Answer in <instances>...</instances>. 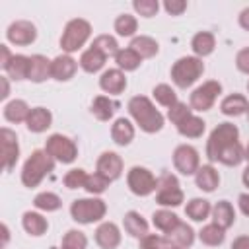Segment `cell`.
Here are the masks:
<instances>
[{
  "instance_id": "cell-1",
  "label": "cell",
  "mask_w": 249,
  "mask_h": 249,
  "mask_svg": "<svg viewBox=\"0 0 249 249\" xmlns=\"http://www.w3.org/2000/svg\"><path fill=\"white\" fill-rule=\"evenodd\" d=\"M128 113L134 121V124L148 132V134H154V132H160L163 128V123H165V117L160 113V109H156V105L146 97V95H134L130 97L128 101Z\"/></svg>"
},
{
  "instance_id": "cell-2",
  "label": "cell",
  "mask_w": 249,
  "mask_h": 249,
  "mask_svg": "<svg viewBox=\"0 0 249 249\" xmlns=\"http://www.w3.org/2000/svg\"><path fill=\"white\" fill-rule=\"evenodd\" d=\"M54 169V160L45 150H33L21 169V183L29 189L37 187Z\"/></svg>"
},
{
  "instance_id": "cell-3",
  "label": "cell",
  "mask_w": 249,
  "mask_h": 249,
  "mask_svg": "<svg viewBox=\"0 0 249 249\" xmlns=\"http://www.w3.org/2000/svg\"><path fill=\"white\" fill-rule=\"evenodd\" d=\"M107 214V204L99 196H88V198H76L70 204V216L78 224H95L101 222Z\"/></svg>"
},
{
  "instance_id": "cell-4",
  "label": "cell",
  "mask_w": 249,
  "mask_h": 249,
  "mask_svg": "<svg viewBox=\"0 0 249 249\" xmlns=\"http://www.w3.org/2000/svg\"><path fill=\"white\" fill-rule=\"evenodd\" d=\"M204 74V62L198 56H181L171 66V80L177 88L187 89L191 88L200 76Z\"/></svg>"
},
{
  "instance_id": "cell-5",
  "label": "cell",
  "mask_w": 249,
  "mask_h": 249,
  "mask_svg": "<svg viewBox=\"0 0 249 249\" xmlns=\"http://www.w3.org/2000/svg\"><path fill=\"white\" fill-rule=\"evenodd\" d=\"M91 35V23L84 18H74L64 25V31L60 35V49L66 54H72L80 51L86 41Z\"/></svg>"
},
{
  "instance_id": "cell-6",
  "label": "cell",
  "mask_w": 249,
  "mask_h": 249,
  "mask_svg": "<svg viewBox=\"0 0 249 249\" xmlns=\"http://www.w3.org/2000/svg\"><path fill=\"white\" fill-rule=\"evenodd\" d=\"M239 142V128L233 123H220L208 136L206 142V158L210 161H218V156L224 148H228L230 144Z\"/></svg>"
},
{
  "instance_id": "cell-7",
  "label": "cell",
  "mask_w": 249,
  "mask_h": 249,
  "mask_svg": "<svg viewBox=\"0 0 249 249\" xmlns=\"http://www.w3.org/2000/svg\"><path fill=\"white\" fill-rule=\"evenodd\" d=\"M185 200V195H183V189L177 181V177L169 171L161 173L158 177V189H156V202L161 204V206H179L181 202Z\"/></svg>"
},
{
  "instance_id": "cell-8",
  "label": "cell",
  "mask_w": 249,
  "mask_h": 249,
  "mask_svg": "<svg viewBox=\"0 0 249 249\" xmlns=\"http://www.w3.org/2000/svg\"><path fill=\"white\" fill-rule=\"evenodd\" d=\"M126 185H128V189H130L132 195H136V196H148V195L156 193V189H158V177L148 167L134 165L126 173Z\"/></svg>"
},
{
  "instance_id": "cell-9",
  "label": "cell",
  "mask_w": 249,
  "mask_h": 249,
  "mask_svg": "<svg viewBox=\"0 0 249 249\" xmlns=\"http://www.w3.org/2000/svg\"><path fill=\"white\" fill-rule=\"evenodd\" d=\"M222 93V84L218 80H208V82H202L198 88L193 89L191 97H189V105L193 111H198V113H204L208 109L214 107L218 95Z\"/></svg>"
},
{
  "instance_id": "cell-10",
  "label": "cell",
  "mask_w": 249,
  "mask_h": 249,
  "mask_svg": "<svg viewBox=\"0 0 249 249\" xmlns=\"http://www.w3.org/2000/svg\"><path fill=\"white\" fill-rule=\"evenodd\" d=\"M45 152L60 163H72L78 158V146L72 138L64 134H51L45 142Z\"/></svg>"
},
{
  "instance_id": "cell-11",
  "label": "cell",
  "mask_w": 249,
  "mask_h": 249,
  "mask_svg": "<svg viewBox=\"0 0 249 249\" xmlns=\"http://www.w3.org/2000/svg\"><path fill=\"white\" fill-rule=\"evenodd\" d=\"M173 165L181 175H195L200 167V158L195 146L179 144L173 150Z\"/></svg>"
},
{
  "instance_id": "cell-12",
  "label": "cell",
  "mask_w": 249,
  "mask_h": 249,
  "mask_svg": "<svg viewBox=\"0 0 249 249\" xmlns=\"http://www.w3.org/2000/svg\"><path fill=\"white\" fill-rule=\"evenodd\" d=\"M0 148H2L4 171H12L19 160V142H18V134L8 126L0 128Z\"/></svg>"
},
{
  "instance_id": "cell-13",
  "label": "cell",
  "mask_w": 249,
  "mask_h": 249,
  "mask_svg": "<svg viewBox=\"0 0 249 249\" xmlns=\"http://www.w3.org/2000/svg\"><path fill=\"white\" fill-rule=\"evenodd\" d=\"M6 39L12 43V45H18V47H25V45H31L35 39H37V27L35 23H31L29 19H16L8 25L6 29Z\"/></svg>"
},
{
  "instance_id": "cell-14",
  "label": "cell",
  "mask_w": 249,
  "mask_h": 249,
  "mask_svg": "<svg viewBox=\"0 0 249 249\" xmlns=\"http://www.w3.org/2000/svg\"><path fill=\"white\" fill-rule=\"evenodd\" d=\"M95 171L109 181H117L123 175V158L117 152H103L97 158Z\"/></svg>"
},
{
  "instance_id": "cell-15",
  "label": "cell",
  "mask_w": 249,
  "mask_h": 249,
  "mask_svg": "<svg viewBox=\"0 0 249 249\" xmlns=\"http://www.w3.org/2000/svg\"><path fill=\"white\" fill-rule=\"evenodd\" d=\"M76 70H78V60L72 54H66V53L54 56L53 62H51V78L56 80V82L72 80Z\"/></svg>"
},
{
  "instance_id": "cell-16",
  "label": "cell",
  "mask_w": 249,
  "mask_h": 249,
  "mask_svg": "<svg viewBox=\"0 0 249 249\" xmlns=\"http://www.w3.org/2000/svg\"><path fill=\"white\" fill-rule=\"evenodd\" d=\"M99 88L109 95H121L126 89V76L119 68H109L99 78Z\"/></svg>"
},
{
  "instance_id": "cell-17",
  "label": "cell",
  "mask_w": 249,
  "mask_h": 249,
  "mask_svg": "<svg viewBox=\"0 0 249 249\" xmlns=\"http://www.w3.org/2000/svg\"><path fill=\"white\" fill-rule=\"evenodd\" d=\"M95 243L101 249H117L121 245V230L115 222H101L95 230Z\"/></svg>"
},
{
  "instance_id": "cell-18",
  "label": "cell",
  "mask_w": 249,
  "mask_h": 249,
  "mask_svg": "<svg viewBox=\"0 0 249 249\" xmlns=\"http://www.w3.org/2000/svg\"><path fill=\"white\" fill-rule=\"evenodd\" d=\"M134 124L130 123V119L126 117H119L113 124H111V138L117 146H128L134 140Z\"/></svg>"
},
{
  "instance_id": "cell-19",
  "label": "cell",
  "mask_w": 249,
  "mask_h": 249,
  "mask_svg": "<svg viewBox=\"0 0 249 249\" xmlns=\"http://www.w3.org/2000/svg\"><path fill=\"white\" fill-rule=\"evenodd\" d=\"M195 183H196V187H198L200 191L212 193V191H216L218 185H220V175H218V171H216L214 165L204 163V165H200L198 171L195 173Z\"/></svg>"
},
{
  "instance_id": "cell-20",
  "label": "cell",
  "mask_w": 249,
  "mask_h": 249,
  "mask_svg": "<svg viewBox=\"0 0 249 249\" xmlns=\"http://www.w3.org/2000/svg\"><path fill=\"white\" fill-rule=\"evenodd\" d=\"M212 224L220 226L222 230H228L235 224V210L230 200H218L212 206Z\"/></svg>"
},
{
  "instance_id": "cell-21",
  "label": "cell",
  "mask_w": 249,
  "mask_h": 249,
  "mask_svg": "<svg viewBox=\"0 0 249 249\" xmlns=\"http://www.w3.org/2000/svg\"><path fill=\"white\" fill-rule=\"evenodd\" d=\"M51 124H53V113L49 109H45V107H33L29 117H27V121H25L27 130L35 132V134L45 132Z\"/></svg>"
},
{
  "instance_id": "cell-22",
  "label": "cell",
  "mask_w": 249,
  "mask_h": 249,
  "mask_svg": "<svg viewBox=\"0 0 249 249\" xmlns=\"http://www.w3.org/2000/svg\"><path fill=\"white\" fill-rule=\"evenodd\" d=\"M123 226H124V231L136 239H142L144 235H148V222L144 220V216L136 210H128L124 216H123Z\"/></svg>"
},
{
  "instance_id": "cell-23",
  "label": "cell",
  "mask_w": 249,
  "mask_h": 249,
  "mask_svg": "<svg viewBox=\"0 0 249 249\" xmlns=\"http://www.w3.org/2000/svg\"><path fill=\"white\" fill-rule=\"evenodd\" d=\"M51 62L53 60H49L43 54L29 56V76H27V80H31L35 84H41V82L49 80L51 78Z\"/></svg>"
},
{
  "instance_id": "cell-24",
  "label": "cell",
  "mask_w": 249,
  "mask_h": 249,
  "mask_svg": "<svg viewBox=\"0 0 249 249\" xmlns=\"http://www.w3.org/2000/svg\"><path fill=\"white\" fill-rule=\"evenodd\" d=\"M191 49H193L195 56H198V58H204V56L212 54L214 49H216V37H214V33H210V31H198V33H195L193 39H191Z\"/></svg>"
},
{
  "instance_id": "cell-25",
  "label": "cell",
  "mask_w": 249,
  "mask_h": 249,
  "mask_svg": "<svg viewBox=\"0 0 249 249\" xmlns=\"http://www.w3.org/2000/svg\"><path fill=\"white\" fill-rule=\"evenodd\" d=\"M247 107H249V101L241 93H230L220 103V111L226 117H239V115L247 113Z\"/></svg>"
},
{
  "instance_id": "cell-26",
  "label": "cell",
  "mask_w": 249,
  "mask_h": 249,
  "mask_svg": "<svg viewBox=\"0 0 249 249\" xmlns=\"http://www.w3.org/2000/svg\"><path fill=\"white\" fill-rule=\"evenodd\" d=\"M21 226H23V230H25L29 235H33V237H39V235L47 233V230H49L47 218H45L43 214H39V212H33V210L23 212V216H21Z\"/></svg>"
},
{
  "instance_id": "cell-27",
  "label": "cell",
  "mask_w": 249,
  "mask_h": 249,
  "mask_svg": "<svg viewBox=\"0 0 249 249\" xmlns=\"http://www.w3.org/2000/svg\"><path fill=\"white\" fill-rule=\"evenodd\" d=\"M128 47H130L142 60H144V58H154V56L160 53L158 41L152 39V37H148V35H136V37H132V41H130Z\"/></svg>"
},
{
  "instance_id": "cell-28",
  "label": "cell",
  "mask_w": 249,
  "mask_h": 249,
  "mask_svg": "<svg viewBox=\"0 0 249 249\" xmlns=\"http://www.w3.org/2000/svg\"><path fill=\"white\" fill-rule=\"evenodd\" d=\"M105 60H107V56H105L103 53H99L97 49L89 47V49H86V51L82 53L78 64H80V68H82L84 72L95 74V72H99V70L105 66Z\"/></svg>"
},
{
  "instance_id": "cell-29",
  "label": "cell",
  "mask_w": 249,
  "mask_h": 249,
  "mask_svg": "<svg viewBox=\"0 0 249 249\" xmlns=\"http://www.w3.org/2000/svg\"><path fill=\"white\" fill-rule=\"evenodd\" d=\"M206 130V123L204 119H200L198 115L191 113L187 119H183L179 124H177V132L185 138H200Z\"/></svg>"
},
{
  "instance_id": "cell-30",
  "label": "cell",
  "mask_w": 249,
  "mask_h": 249,
  "mask_svg": "<svg viewBox=\"0 0 249 249\" xmlns=\"http://www.w3.org/2000/svg\"><path fill=\"white\" fill-rule=\"evenodd\" d=\"M165 237H167L171 243H175L177 247L189 249V247L193 245V241H195V230H193L187 222H179L169 233H165Z\"/></svg>"
},
{
  "instance_id": "cell-31",
  "label": "cell",
  "mask_w": 249,
  "mask_h": 249,
  "mask_svg": "<svg viewBox=\"0 0 249 249\" xmlns=\"http://www.w3.org/2000/svg\"><path fill=\"white\" fill-rule=\"evenodd\" d=\"M31 113V107L23 99H12L4 105V119L8 123H25Z\"/></svg>"
},
{
  "instance_id": "cell-32",
  "label": "cell",
  "mask_w": 249,
  "mask_h": 249,
  "mask_svg": "<svg viewBox=\"0 0 249 249\" xmlns=\"http://www.w3.org/2000/svg\"><path fill=\"white\" fill-rule=\"evenodd\" d=\"M185 214H187V218H191L193 222H204V220L212 214V204H210L206 198L195 196V198H191V200L187 202Z\"/></svg>"
},
{
  "instance_id": "cell-33",
  "label": "cell",
  "mask_w": 249,
  "mask_h": 249,
  "mask_svg": "<svg viewBox=\"0 0 249 249\" xmlns=\"http://www.w3.org/2000/svg\"><path fill=\"white\" fill-rule=\"evenodd\" d=\"M115 111H117V101L109 99L107 95H97V97H93V101H91V115H93L97 121H103V123H105V121L113 119Z\"/></svg>"
},
{
  "instance_id": "cell-34",
  "label": "cell",
  "mask_w": 249,
  "mask_h": 249,
  "mask_svg": "<svg viewBox=\"0 0 249 249\" xmlns=\"http://www.w3.org/2000/svg\"><path fill=\"white\" fill-rule=\"evenodd\" d=\"M179 222H181V218H179L175 212L167 210V208H160V210H156V212L152 214V224H154V228L160 230L161 233H169Z\"/></svg>"
},
{
  "instance_id": "cell-35",
  "label": "cell",
  "mask_w": 249,
  "mask_h": 249,
  "mask_svg": "<svg viewBox=\"0 0 249 249\" xmlns=\"http://www.w3.org/2000/svg\"><path fill=\"white\" fill-rule=\"evenodd\" d=\"M4 72L8 74V78H12L16 82L27 80V76H29V56L14 54V58L10 60V64H8V68Z\"/></svg>"
},
{
  "instance_id": "cell-36",
  "label": "cell",
  "mask_w": 249,
  "mask_h": 249,
  "mask_svg": "<svg viewBox=\"0 0 249 249\" xmlns=\"http://www.w3.org/2000/svg\"><path fill=\"white\" fill-rule=\"evenodd\" d=\"M198 239L204 245H208V247H218L226 239V230H222L220 226H216V224L210 222V224L202 226V230L198 231Z\"/></svg>"
},
{
  "instance_id": "cell-37",
  "label": "cell",
  "mask_w": 249,
  "mask_h": 249,
  "mask_svg": "<svg viewBox=\"0 0 249 249\" xmlns=\"http://www.w3.org/2000/svg\"><path fill=\"white\" fill-rule=\"evenodd\" d=\"M115 62H117V68H119V70H123V72H132V70H136V68L142 64V58H140L130 47H126V49H121V51L115 54Z\"/></svg>"
},
{
  "instance_id": "cell-38",
  "label": "cell",
  "mask_w": 249,
  "mask_h": 249,
  "mask_svg": "<svg viewBox=\"0 0 249 249\" xmlns=\"http://www.w3.org/2000/svg\"><path fill=\"white\" fill-rule=\"evenodd\" d=\"M113 27L119 37H134V33L138 31V19L132 14H121L115 18Z\"/></svg>"
},
{
  "instance_id": "cell-39",
  "label": "cell",
  "mask_w": 249,
  "mask_h": 249,
  "mask_svg": "<svg viewBox=\"0 0 249 249\" xmlns=\"http://www.w3.org/2000/svg\"><path fill=\"white\" fill-rule=\"evenodd\" d=\"M245 160V148L239 144V142H233L230 144L228 148H224L218 156V161L224 163V165H239L241 161Z\"/></svg>"
},
{
  "instance_id": "cell-40",
  "label": "cell",
  "mask_w": 249,
  "mask_h": 249,
  "mask_svg": "<svg viewBox=\"0 0 249 249\" xmlns=\"http://www.w3.org/2000/svg\"><path fill=\"white\" fill-rule=\"evenodd\" d=\"M33 206L37 210H43V212H54L62 206V200L56 193H51V191H43L39 195H35L33 198Z\"/></svg>"
},
{
  "instance_id": "cell-41",
  "label": "cell",
  "mask_w": 249,
  "mask_h": 249,
  "mask_svg": "<svg viewBox=\"0 0 249 249\" xmlns=\"http://www.w3.org/2000/svg\"><path fill=\"white\" fill-rule=\"evenodd\" d=\"M152 95H154V99H156L160 105H163V107H167V109L173 107V105L179 101L175 89H173L169 84H158V86H154Z\"/></svg>"
},
{
  "instance_id": "cell-42",
  "label": "cell",
  "mask_w": 249,
  "mask_h": 249,
  "mask_svg": "<svg viewBox=\"0 0 249 249\" xmlns=\"http://www.w3.org/2000/svg\"><path fill=\"white\" fill-rule=\"evenodd\" d=\"M91 47H93V49H97L99 53H103L105 56H115V54L121 51V47H119L117 39H115L113 35H107V33L97 35V37L91 41Z\"/></svg>"
},
{
  "instance_id": "cell-43",
  "label": "cell",
  "mask_w": 249,
  "mask_h": 249,
  "mask_svg": "<svg viewBox=\"0 0 249 249\" xmlns=\"http://www.w3.org/2000/svg\"><path fill=\"white\" fill-rule=\"evenodd\" d=\"M138 241H140V249H181L175 243H171L165 235H156V233H148Z\"/></svg>"
},
{
  "instance_id": "cell-44",
  "label": "cell",
  "mask_w": 249,
  "mask_h": 249,
  "mask_svg": "<svg viewBox=\"0 0 249 249\" xmlns=\"http://www.w3.org/2000/svg\"><path fill=\"white\" fill-rule=\"evenodd\" d=\"M109 183H111L109 179H105L103 175H99V173L95 171V173H88V179H86L84 189H86L89 195L97 196V195H101V193H105V191H107Z\"/></svg>"
},
{
  "instance_id": "cell-45",
  "label": "cell",
  "mask_w": 249,
  "mask_h": 249,
  "mask_svg": "<svg viewBox=\"0 0 249 249\" xmlns=\"http://www.w3.org/2000/svg\"><path fill=\"white\" fill-rule=\"evenodd\" d=\"M88 237L80 230H68L62 237V249H86Z\"/></svg>"
},
{
  "instance_id": "cell-46",
  "label": "cell",
  "mask_w": 249,
  "mask_h": 249,
  "mask_svg": "<svg viewBox=\"0 0 249 249\" xmlns=\"http://www.w3.org/2000/svg\"><path fill=\"white\" fill-rule=\"evenodd\" d=\"M86 179H88L86 169H82V167H74V169H70V171L64 175L62 183H64L66 189H84Z\"/></svg>"
},
{
  "instance_id": "cell-47",
  "label": "cell",
  "mask_w": 249,
  "mask_h": 249,
  "mask_svg": "<svg viewBox=\"0 0 249 249\" xmlns=\"http://www.w3.org/2000/svg\"><path fill=\"white\" fill-rule=\"evenodd\" d=\"M132 8L142 18H154L158 14V10H160V2L158 0H134Z\"/></svg>"
},
{
  "instance_id": "cell-48",
  "label": "cell",
  "mask_w": 249,
  "mask_h": 249,
  "mask_svg": "<svg viewBox=\"0 0 249 249\" xmlns=\"http://www.w3.org/2000/svg\"><path fill=\"white\" fill-rule=\"evenodd\" d=\"M191 113H193L191 105H187V103H183V101H177L173 107L167 109V119L177 126V124H179L183 119H187Z\"/></svg>"
},
{
  "instance_id": "cell-49",
  "label": "cell",
  "mask_w": 249,
  "mask_h": 249,
  "mask_svg": "<svg viewBox=\"0 0 249 249\" xmlns=\"http://www.w3.org/2000/svg\"><path fill=\"white\" fill-rule=\"evenodd\" d=\"M163 10L169 16H181L187 10V2L185 0H165L163 2Z\"/></svg>"
},
{
  "instance_id": "cell-50",
  "label": "cell",
  "mask_w": 249,
  "mask_h": 249,
  "mask_svg": "<svg viewBox=\"0 0 249 249\" xmlns=\"http://www.w3.org/2000/svg\"><path fill=\"white\" fill-rule=\"evenodd\" d=\"M235 66L239 72L243 74H249V47H243L237 51L235 54Z\"/></svg>"
},
{
  "instance_id": "cell-51",
  "label": "cell",
  "mask_w": 249,
  "mask_h": 249,
  "mask_svg": "<svg viewBox=\"0 0 249 249\" xmlns=\"http://www.w3.org/2000/svg\"><path fill=\"white\" fill-rule=\"evenodd\" d=\"M12 58H14V54L10 53L8 45H0V68H2V70L8 68V64H10Z\"/></svg>"
},
{
  "instance_id": "cell-52",
  "label": "cell",
  "mask_w": 249,
  "mask_h": 249,
  "mask_svg": "<svg viewBox=\"0 0 249 249\" xmlns=\"http://www.w3.org/2000/svg\"><path fill=\"white\" fill-rule=\"evenodd\" d=\"M237 204H239V210L249 218V193H241L237 198Z\"/></svg>"
},
{
  "instance_id": "cell-53",
  "label": "cell",
  "mask_w": 249,
  "mask_h": 249,
  "mask_svg": "<svg viewBox=\"0 0 249 249\" xmlns=\"http://www.w3.org/2000/svg\"><path fill=\"white\" fill-rule=\"evenodd\" d=\"M231 249H249V235H239L233 239Z\"/></svg>"
},
{
  "instance_id": "cell-54",
  "label": "cell",
  "mask_w": 249,
  "mask_h": 249,
  "mask_svg": "<svg viewBox=\"0 0 249 249\" xmlns=\"http://www.w3.org/2000/svg\"><path fill=\"white\" fill-rule=\"evenodd\" d=\"M237 21H239V25H241L245 31H249V6L239 12V19H237Z\"/></svg>"
},
{
  "instance_id": "cell-55",
  "label": "cell",
  "mask_w": 249,
  "mask_h": 249,
  "mask_svg": "<svg viewBox=\"0 0 249 249\" xmlns=\"http://www.w3.org/2000/svg\"><path fill=\"white\" fill-rule=\"evenodd\" d=\"M0 86H2V91H0V99H8L10 95V84H8V76H0Z\"/></svg>"
},
{
  "instance_id": "cell-56",
  "label": "cell",
  "mask_w": 249,
  "mask_h": 249,
  "mask_svg": "<svg viewBox=\"0 0 249 249\" xmlns=\"http://www.w3.org/2000/svg\"><path fill=\"white\" fill-rule=\"evenodd\" d=\"M8 241H10V230L6 224H2V247H6Z\"/></svg>"
},
{
  "instance_id": "cell-57",
  "label": "cell",
  "mask_w": 249,
  "mask_h": 249,
  "mask_svg": "<svg viewBox=\"0 0 249 249\" xmlns=\"http://www.w3.org/2000/svg\"><path fill=\"white\" fill-rule=\"evenodd\" d=\"M241 181H243V185L245 187H249V165L243 169V175H241Z\"/></svg>"
},
{
  "instance_id": "cell-58",
  "label": "cell",
  "mask_w": 249,
  "mask_h": 249,
  "mask_svg": "<svg viewBox=\"0 0 249 249\" xmlns=\"http://www.w3.org/2000/svg\"><path fill=\"white\" fill-rule=\"evenodd\" d=\"M245 160H247V163H249V144L245 146Z\"/></svg>"
},
{
  "instance_id": "cell-59",
  "label": "cell",
  "mask_w": 249,
  "mask_h": 249,
  "mask_svg": "<svg viewBox=\"0 0 249 249\" xmlns=\"http://www.w3.org/2000/svg\"><path fill=\"white\" fill-rule=\"evenodd\" d=\"M245 115H247V121H249V107H247V113Z\"/></svg>"
},
{
  "instance_id": "cell-60",
  "label": "cell",
  "mask_w": 249,
  "mask_h": 249,
  "mask_svg": "<svg viewBox=\"0 0 249 249\" xmlns=\"http://www.w3.org/2000/svg\"><path fill=\"white\" fill-rule=\"evenodd\" d=\"M247 93H249V82H247Z\"/></svg>"
},
{
  "instance_id": "cell-61",
  "label": "cell",
  "mask_w": 249,
  "mask_h": 249,
  "mask_svg": "<svg viewBox=\"0 0 249 249\" xmlns=\"http://www.w3.org/2000/svg\"><path fill=\"white\" fill-rule=\"evenodd\" d=\"M60 249H62V247H60Z\"/></svg>"
}]
</instances>
